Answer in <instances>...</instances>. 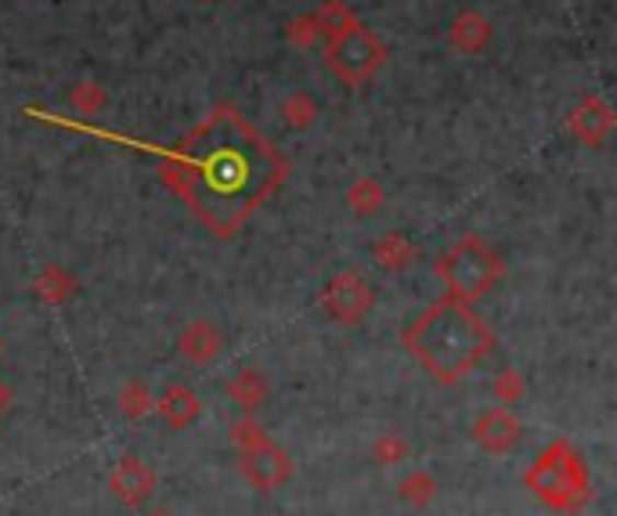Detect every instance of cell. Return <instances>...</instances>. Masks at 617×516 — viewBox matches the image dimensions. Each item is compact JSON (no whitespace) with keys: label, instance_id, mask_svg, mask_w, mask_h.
I'll return each mask as SVG.
<instances>
[{"label":"cell","instance_id":"6da1fadb","mask_svg":"<svg viewBox=\"0 0 617 516\" xmlns=\"http://www.w3.org/2000/svg\"><path fill=\"white\" fill-rule=\"evenodd\" d=\"M289 163L239 108L217 105L178 149L167 152L163 181L220 239L236 231L282 188Z\"/></svg>","mask_w":617,"mask_h":516},{"label":"cell","instance_id":"7a4b0ae2","mask_svg":"<svg viewBox=\"0 0 617 516\" xmlns=\"http://www.w3.org/2000/svg\"><path fill=\"white\" fill-rule=\"evenodd\" d=\"M404 351L444 387H459L495 351V333L473 303L441 297L401 333Z\"/></svg>","mask_w":617,"mask_h":516},{"label":"cell","instance_id":"3957f363","mask_svg":"<svg viewBox=\"0 0 617 516\" xmlns=\"http://www.w3.org/2000/svg\"><path fill=\"white\" fill-rule=\"evenodd\" d=\"M524 484L557 513H578V509H585L592 498L585 462L567 440H552V445L541 451L535 466L524 473Z\"/></svg>","mask_w":617,"mask_h":516},{"label":"cell","instance_id":"277c9868","mask_svg":"<svg viewBox=\"0 0 617 516\" xmlns=\"http://www.w3.org/2000/svg\"><path fill=\"white\" fill-rule=\"evenodd\" d=\"M437 278L452 300L477 303L505 278V261L480 236H462L452 250L441 253Z\"/></svg>","mask_w":617,"mask_h":516},{"label":"cell","instance_id":"5b68a950","mask_svg":"<svg viewBox=\"0 0 617 516\" xmlns=\"http://www.w3.org/2000/svg\"><path fill=\"white\" fill-rule=\"evenodd\" d=\"M387 61V44L379 41L373 30H365L362 22L340 36L325 41V66L347 83V88H365Z\"/></svg>","mask_w":617,"mask_h":516},{"label":"cell","instance_id":"8992f818","mask_svg":"<svg viewBox=\"0 0 617 516\" xmlns=\"http://www.w3.org/2000/svg\"><path fill=\"white\" fill-rule=\"evenodd\" d=\"M318 303H322V311L336 325H354V322H362V318L373 314L376 289H373V282H368L365 275L340 272L322 286V293H318Z\"/></svg>","mask_w":617,"mask_h":516},{"label":"cell","instance_id":"52a82bcc","mask_svg":"<svg viewBox=\"0 0 617 516\" xmlns=\"http://www.w3.org/2000/svg\"><path fill=\"white\" fill-rule=\"evenodd\" d=\"M239 473L256 491H278L293 477V459L286 448L267 437L264 445L239 451Z\"/></svg>","mask_w":617,"mask_h":516},{"label":"cell","instance_id":"ba28073f","mask_svg":"<svg viewBox=\"0 0 617 516\" xmlns=\"http://www.w3.org/2000/svg\"><path fill=\"white\" fill-rule=\"evenodd\" d=\"M156 484H159L156 470L141 456H134V451H127V456L116 462V470L108 473V488H113V495L127 509H141L145 502L156 495Z\"/></svg>","mask_w":617,"mask_h":516},{"label":"cell","instance_id":"9c48e42d","mask_svg":"<svg viewBox=\"0 0 617 516\" xmlns=\"http://www.w3.org/2000/svg\"><path fill=\"white\" fill-rule=\"evenodd\" d=\"M521 437H524V426L505 404L480 412V420L473 423V440L484 451H491V456H510V451L521 445Z\"/></svg>","mask_w":617,"mask_h":516},{"label":"cell","instance_id":"30bf717a","mask_svg":"<svg viewBox=\"0 0 617 516\" xmlns=\"http://www.w3.org/2000/svg\"><path fill=\"white\" fill-rule=\"evenodd\" d=\"M567 130L582 145H596L599 149L614 130V108L603 102V98H585V102H578L571 108V116H567Z\"/></svg>","mask_w":617,"mask_h":516},{"label":"cell","instance_id":"8fae6325","mask_svg":"<svg viewBox=\"0 0 617 516\" xmlns=\"http://www.w3.org/2000/svg\"><path fill=\"white\" fill-rule=\"evenodd\" d=\"M156 412L163 415V423H167L170 429H188V426L199 423V415H203V398L195 394L192 387L174 383V387H167L163 394H159Z\"/></svg>","mask_w":617,"mask_h":516},{"label":"cell","instance_id":"7c38bea8","mask_svg":"<svg viewBox=\"0 0 617 516\" xmlns=\"http://www.w3.org/2000/svg\"><path fill=\"white\" fill-rule=\"evenodd\" d=\"M448 41L459 55H480V51H488L491 41H495V26H491L480 11H462V15H455V22H452Z\"/></svg>","mask_w":617,"mask_h":516},{"label":"cell","instance_id":"4fadbf2b","mask_svg":"<svg viewBox=\"0 0 617 516\" xmlns=\"http://www.w3.org/2000/svg\"><path fill=\"white\" fill-rule=\"evenodd\" d=\"M178 354H181L184 362H192V365H209V362H217V354H220V333H217V325L206 322V318H195V322L178 336Z\"/></svg>","mask_w":617,"mask_h":516},{"label":"cell","instance_id":"5bb4252c","mask_svg":"<svg viewBox=\"0 0 617 516\" xmlns=\"http://www.w3.org/2000/svg\"><path fill=\"white\" fill-rule=\"evenodd\" d=\"M267 390H271V387H267V379H264L261 368H239V372L228 379L225 394H228L231 404H236V409L256 412V409H261V404L267 401Z\"/></svg>","mask_w":617,"mask_h":516},{"label":"cell","instance_id":"9a60e30c","mask_svg":"<svg viewBox=\"0 0 617 516\" xmlns=\"http://www.w3.org/2000/svg\"><path fill=\"white\" fill-rule=\"evenodd\" d=\"M77 289H80V282L77 275L69 272V267H61V264H47L41 275H36L33 282V293L41 297L44 303H66L77 297Z\"/></svg>","mask_w":617,"mask_h":516},{"label":"cell","instance_id":"2e32d148","mask_svg":"<svg viewBox=\"0 0 617 516\" xmlns=\"http://www.w3.org/2000/svg\"><path fill=\"white\" fill-rule=\"evenodd\" d=\"M373 256L382 272H404L419 256V245L404 236V231H387V236L373 245Z\"/></svg>","mask_w":617,"mask_h":516},{"label":"cell","instance_id":"e0dca14e","mask_svg":"<svg viewBox=\"0 0 617 516\" xmlns=\"http://www.w3.org/2000/svg\"><path fill=\"white\" fill-rule=\"evenodd\" d=\"M315 22H318V30H322V41H332V36H340L343 30L357 26V15L351 11L347 0H322L315 11Z\"/></svg>","mask_w":617,"mask_h":516},{"label":"cell","instance_id":"ac0fdd59","mask_svg":"<svg viewBox=\"0 0 617 516\" xmlns=\"http://www.w3.org/2000/svg\"><path fill=\"white\" fill-rule=\"evenodd\" d=\"M347 203L354 217H376L382 203H387V195H382V184L376 177H357L347 192Z\"/></svg>","mask_w":617,"mask_h":516},{"label":"cell","instance_id":"d6986e66","mask_svg":"<svg viewBox=\"0 0 617 516\" xmlns=\"http://www.w3.org/2000/svg\"><path fill=\"white\" fill-rule=\"evenodd\" d=\"M398 495L409 502V506L423 509V506H430V502L437 498V481H434V477H430L426 470H412V473L401 477Z\"/></svg>","mask_w":617,"mask_h":516},{"label":"cell","instance_id":"ffe728a7","mask_svg":"<svg viewBox=\"0 0 617 516\" xmlns=\"http://www.w3.org/2000/svg\"><path fill=\"white\" fill-rule=\"evenodd\" d=\"M282 119H286V127H293V130H307L311 127V123L318 119V102L307 91H296V94H289L286 102H282Z\"/></svg>","mask_w":617,"mask_h":516},{"label":"cell","instance_id":"44dd1931","mask_svg":"<svg viewBox=\"0 0 617 516\" xmlns=\"http://www.w3.org/2000/svg\"><path fill=\"white\" fill-rule=\"evenodd\" d=\"M119 412L127 415V420H145L148 412H156V398H152V390H148L141 379H130L127 387L119 390Z\"/></svg>","mask_w":617,"mask_h":516},{"label":"cell","instance_id":"7402d4cb","mask_svg":"<svg viewBox=\"0 0 617 516\" xmlns=\"http://www.w3.org/2000/svg\"><path fill=\"white\" fill-rule=\"evenodd\" d=\"M373 459H376L379 466H398V462H404V459H409V440H404L398 429H387V434L376 437Z\"/></svg>","mask_w":617,"mask_h":516},{"label":"cell","instance_id":"603a6c76","mask_svg":"<svg viewBox=\"0 0 617 516\" xmlns=\"http://www.w3.org/2000/svg\"><path fill=\"white\" fill-rule=\"evenodd\" d=\"M491 394L499 398V404H505V409H510V404H521L524 401L527 383H524V376L516 372V368H505V372L495 376V383H491Z\"/></svg>","mask_w":617,"mask_h":516},{"label":"cell","instance_id":"cb8c5ba5","mask_svg":"<svg viewBox=\"0 0 617 516\" xmlns=\"http://www.w3.org/2000/svg\"><path fill=\"white\" fill-rule=\"evenodd\" d=\"M271 434L253 420V415H242V420H236L231 423V445H236L239 451H250V448H256V445H264Z\"/></svg>","mask_w":617,"mask_h":516},{"label":"cell","instance_id":"d4e9b609","mask_svg":"<svg viewBox=\"0 0 617 516\" xmlns=\"http://www.w3.org/2000/svg\"><path fill=\"white\" fill-rule=\"evenodd\" d=\"M286 36H289V44H293V47H315L318 41H322V30H318L315 15H300V19H293V22H289Z\"/></svg>","mask_w":617,"mask_h":516},{"label":"cell","instance_id":"484cf974","mask_svg":"<svg viewBox=\"0 0 617 516\" xmlns=\"http://www.w3.org/2000/svg\"><path fill=\"white\" fill-rule=\"evenodd\" d=\"M72 105H77V108H80V113H83V116H94V113H98V108H102V105H105V94H102V91H98V88H94V83H80V88H77V91H72Z\"/></svg>","mask_w":617,"mask_h":516},{"label":"cell","instance_id":"4316f807","mask_svg":"<svg viewBox=\"0 0 617 516\" xmlns=\"http://www.w3.org/2000/svg\"><path fill=\"white\" fill-rule=\"evenodd\" d=\"M11 409V390H8V383L4 379H0V420H4V412Z\"/></svg>","mask_w":617,"mask_h":516},{"label":"cell","instance_id":"83f0119b","mask_svg":"<svg viewBox=\"0 0 617 516\" xmlns=\"http://www.w3.org/2000/svg\"><path fill=\"white\" fill-rule=\"evenodd\" d=\"M145 516H170V513H167V509H148Z\"/></svg>","mask_w":617,"mask_h":516},{"label":"cell","instance_id":"f1b7e54d","mask_svg":"<svg viewBox=\"0 0 617 516\" xmlns=\"http://www.w3.org/2000/svg\"><path fill=\"white\" fill-rule=\"evenodd\" d=\"M203 4H209V0H203Z\"/></svg>","mask_w":617,"mask_h":516}]
</instances>
